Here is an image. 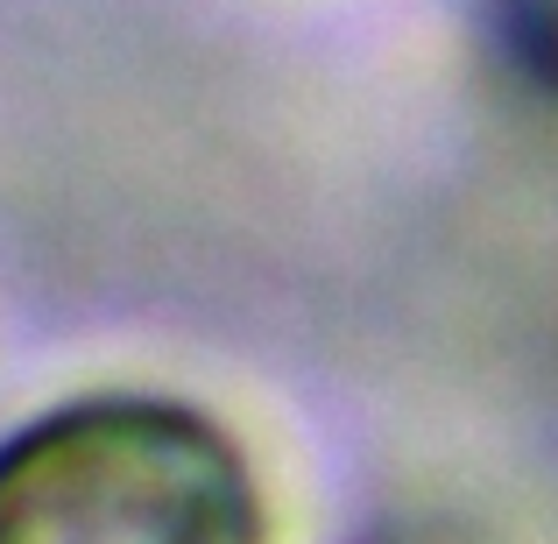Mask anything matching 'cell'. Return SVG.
Instances as JSON below:
<instances>
[{
  "label": "cell",
  "mask_w": 558,
  "mask_h": 544,
  "mask_svg": "<svg viewBox=\"0 0 558 544\" xmlns=\"http://www.w3.org/2000/svg\"><path fill=\"white\" fill-rule=\"evenodd\" d=\"M0 544H269V509L213 418L93 396L0 446Z\"/></svg>",
  "instance_id": "cell-1"
}]
</instances>
